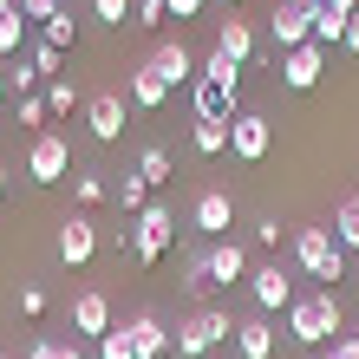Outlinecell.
Listing matches in <instances>:
<instances>
[{
  "mask_svg": "<svg viewBox=\"0 0 359 359\" xmlns=\"http://www.w3.org/2000/svg\"><path fill=\"white\" fill-rule=\"evenodd\" d=\"M20 313H27V320H39V313H46V287H20Z\"/></svg>",
  "mask_w": 359,
  "mask_h": 359,
  "instance_id": "33",
  "label": "cell"
},
{
  "mask_svg": "<svg viewBox=\"0 0 359 359\" xmlns=\"http://www.w3.org/2000/svg\"><path fill=\"white\" fill-rule=\"evenodd\" d=\"M189 144H196L203 157H222V151H229V124H209V118H196V131H189Z\"/></svg>",
  "mask_w": 359,
  "mask_h": 359,
  "instance_id": "23",
  "label": "cell"
},
{
  "mask_svg": "<svg viewBox=\"0 0 359 359\" xmlns=\"http://www.w3.org/2000/svg\"><path fill=\"white\" fill-rule=\"evenodd\" d=\"M189 222H196V236L222 242V236H229V222H236V203H229V189H203L196 209H189Z\"/></svg>",
  "mask_w": 359,
  "mask_h": 359,
  "instance_id": "14",
  "label": "cell"
},
{
  "mask_svg": "<svg viewBox=\"0 0 359 359\" xmlns=\"http://www.w3.org/2000/svg\"><path fill=\"white\" fill-rule=\"evenodd\" d=\"M0 196H7V163H0Z\"/></svg>",
  "mask_w": 359,
  "mask_h": 359,
  "instance_id": "42",
  "label": "cell"
},
{
  "mask_svg": "<svg viewBox=\"0 0 359 359\" xmlns=\"http://www.w3.org/2000/svg\"><path fill=\"white\" fill-rule=\"evenodd\" d=\"M124 98H131V111H157V104L170 98V86H163L151 66H137L131 79H124Z\"/></svg>",
  "mask_w": 359,
  "mask_h": 359,
  "instance_id": "19",
  "label": "cell"
},
{
  "mask_svg": "<svg viewBox=\"0 0 359 359\" xmlns=\"http://www.w3.org/2000/svg\"><path fill=\"white\" fill-rule=\"evenodd\" d=\"M39 39H46V46H59V53H72V39H79V27H72V13L59 7V13L46 20V27H39Z\"/></svg>",
  "mask_w": 359,
  "mask_h": 359,
  "instance_id": "24",
  "label": "cell"
},
{
  "mask_svg": "<svg viewBox=\"0 0 359 359\" xmlns=\"http://www.w3.org/2000/svg\"><path fill=\"white\" fill-rule=\"evenodd\" d=\"M20 46H27V20H20V7H7L0 13V59L20 53Z\"/></svg>",
  "mask_w": 359,
  "mask_h": 359,
  "instance_id": "25",
  "label": "cell"
},
{
  "mask_svg": "<svg viewBox=\"0 0 359 359\" xmlns=\"http://www.w3.org/2000/svg\"><path fill=\"white\" fill-rule=\"evenodd\" d=\"M333 359H359V333H340V340H333Z\"/></svg>",
  "mask_w": 359,
  "mask_h": 359,
  "instance_id": "39",
  "label": "cell"
},
{
  "mask_svg": "<svg viewBox=\"0 0 359 359\" xmlns=\"http://www.w3.org/2000/svg\"><path fill=\"white\" fill-rule=\"evenodd\" d=\"M79 104V92H72V79H46V118H66Z\"/></svg>",
  "mask_w": 359,
  "mask_h": 359,
  "instance_id": "26",
  "label": "cell"
},
{
  "mask_svg": "<svg viewBox=\"0 0 359 359\" xmlns=\"http://www.w3.org/2000/svg\"><path fill=\"white\" fill-rule=\"evenodd\" d=\"M0 359H13V353H0Z\"/></svg>",
  "mask_w": 359,
  "mask_h": 359,
  "instance_id": "45",
  "label": "cell"
},
{
  "mask_svg": "<svg viewBox=\"0 0 359 359\" xmlns=\"http://www.w3.org/2000/svg\"><path fill=\"white\" fill-rule=\"evenodd\" d=\"M320 359H333V353H320Z\"/></svg>",
  "mask_w": 359,
  "mask_h": 359,
  "instance_id": "46",
  "label": "cell"
},
{
  "mask_svg": "<svg viewBox=\"0 0 359 359\" xmlns=\"http://www.w3.org/2000/svg\"><path fill=\"white\" fill-rule=\"evenodd\" d=\"M216 53H229L236 66H248V59H255V33H248V20H236V13L222 20V27H216Z\"/></svg>",
  "mask_w": 359,
  "mask_h": 359,
  "instance_id": "20",
  "label": "cell"
},
{
  "mask_svg": "<svg viewBox=\"0 0 359 359\" xmlns=\"http://www.w3.org/2000/svg\"><path fill=\"white\" fill-rule=\"evenodd\" d=\"M27 59H33V72H39V79H59V66H66V53L46 46V39H33V53H27Z\"/></svg>",
  "mask_w": 359,
  "mask_h": 359,
  "instance_id": "27",
  "label": "cell"
},
{
  "mask_svg": "<svg viewBox=\"0 0 359 359\" xmlns=\"http://www.w3.org/2000/svg\"><path fill=\"white\" fill-rule=\"evenodd\" d=\"M98 359H137L131 333H124V327H111V333H104V340H98Z\"/></svg>",
  "mask_w": 359,
  "mask_h": 359,
  "instance_id": "29",
  "label": "cell"
},
{
  "mask_svg": "<svg viewBox=\"0 0 359 359\" xmlns=\"http://www.w3.org/2000/svg\"><path fill=\"white\" fill-rule=\"evenodd\" d=\"M0 98H7V66H0Z\"/></svg>",
  "mask_w": 359,
  "mask_h": 359,
  "instance_id": "43",
  "label": "cell"
},
{
  "mask_svg": "<svg viewBox=\"0 0 359 359\" xmlns=\"http://www.w3.org/2000/svg\"><path fill=\"white\" fill-rule=\"evenodd\" d=\"M46 359H86V353H79V340H46Z\"/></svg>",
  "mask_w": 359,
  "mask_h": 359,
  "instance_id": "38",
  "label": "cell"
},
{
  "mask_svg": "<svg viewBox=\"0 0 359 359\" xmlns=\"http://www.w3.org/2000/svg\"><path fill=\"white\" fill-rule=\"evenodd\" d=\"M236 98H242V86H229V79H196V86H189V111L196 118H209V124H229L236 118Z\"/></svg>",
  "mask_w": 359,
  "mask_h": 359,
  "instance_id": "8",
  "label": "cell"
},
{
  "mask_svg": "<svg viewBox=\"0 0 359 359\" xmlns=\"http://www.w3.org/2000/svg\"><path fill=\"white\" fill-rule=\"evenodd\" d=\"M92 255H98V222L92 216H66V222H59V262L86 268Z\"/></svg>",
  "mask_w": 359,
  "mask_h": 359,
  "instance_id": "13",
  "label": "cell"
},
{
  "mask_svg": "<svg viewBox=\"0 0 359 359\" xmlns=\"http://www.w3.org/2000/svg\"><path fill=\"white\" fill-rule=\"evenodd\" d=\"M236 353H242V359H274V327H268V313L236 320Z\"/></svg>",
  "mask_w": 359,
  "mask_h": 359,
  "instance_id": "18",
  "label": "cell"
},
{
  "mask_svg": "<svg viewBox=\"0 0 359 359\" xmlns=\"http://www.w3.org/2000/svg\"><path fill=\"white\" fill-rule=\"evenodd\" d=\"M151 72L163 79V86H196V79H203V66H196V53H189L183 39H163V46L151 53Z\"/></svg>",
  "mask_w": 359,
  "mask_h": 359,
  "instance_id": "12",
  "label": "cell"
},
{
  "mask_svg": "<svg viewBox=\"0 0 359 359\" xmlns=\"http://www.w3.org/2000/svg\"><path fill=\"white\" fill-rule=\"evenodd\" d=\"M13 7H20V13H27V20H39V27H46V20L59 13V0H13Z\"/></svg>",
  "mask_w": 359,
  "mask_h": 359,
  "instance_id": "36",
  "label": "cell"
},
{
  "mask_svg": "<svg viewBox=\"0 0 359 359\" xmlns=\"http://www.w3.org/2000/svg\"><path fill=\"white\" fill-rule=\"evenodd\" d=\"M320 72H327V46H320V39L281 53V86L287 92H313V86H320Z\"/></svg>",
  "mask_w": 359,
  "mask_h": 359,
  "instance_id": "10",
  "label": "cell"
},
{
  "mask_svg": "<svg viewBox=\"0 0 359 359\" xmlns=\"http://www.w3.org/2000/svg\"><path fill=\"white\" fill-rule=\"evenodd\" d=\"M255 242H262V248L281 242V216H262V222H255Z\"/></svg>",
  "mask_w": 359,
  "mask_h": 359,
  "instance_id": "37",
  "label": "cell"
},
{
  "mask_svg": "<svg viewBox=\"0 0 359 359\" xmlns=\"http://www.w3.org/2000/svg\"><path fill=\"white\" fill-rule=\"evenodd\" d=\"M268 144H274V131H268L262 111H236V118H229V151H236L242 163H262Z\"/></svg>",
  "mask_w": 359,
  "mask_h": 359,
  "instance_id": "11",
  "label": "cell"
},
{
  "mask_svg": "<svg viewBox=\"0 0 359 359\" xmlns=\"http://www.w3.org/2000/svg\"><path fill=\"white\" fill-rule=\"evenodd\" d=\"M124 124H131V98H124V92H98V98H86V131H92L98 144H118Z\"/></svg>",
  "mask_w": 359,
  "mask_h": 359,
  "instance_id": "6",
  "label": "cell"
},
{
  "mask_svg": "<svg viewBox=\"0 0 359 359\" xmlns=\"http://www.w3.org/2000/svg\"><path fill=\"white\" fill-rule=\"evenodd\" d=\"M222 340H236V320H229V313H216V307H209V313H196V320H183L177 327V359H203L209 346H222Z\"/></svg>",
  "mask_w": 359,
  "mask_h": 359,
  "instance_id": "4",
  "label": "cell"
},
{
  "mask_svg": "<svg viewBox=\"0 0 359 359\" xmlns=\"http://www.w3.org/2000/svg\"><path fill=\"white\" fill-rule=\"evenodd\" d=\"M137 177L151 183V189H157V183H170V177H177L170 151H163V144H144V157H137Z\"/></svg>",
  "mask_w": 359,
  "mask_h": 359,
  "instance_id": "22",
  "label": "cell"
},
{
  "mask_svg": "<svg viewBox=\"0 0 359 359\" xmlns=\"http://www.w3.org/2000/svg\"><path fill=\"white\" fill-rule=\"evenodd\" d=\"M104 333H111V301L98 287H86L72 301V340H104Z\"/></svg>",
  "mask_w": 359,
  "mask_h": 359,
  "instance_id": "15",
  "label": "cell"
},
{
  "mask_svg": "<svg viewBox=\"0 0 359 359\" xmlns=\"http://www.w3.org/2000/svg\"><path fill=\"white\" fill-rule=\"evenodd\" d=\"M20 124H46V92H27V98H20Z\"/></svg>",
  "mask_w": 359,
  "mask_h": 359,
  "instance_id": "35",
  "label": "cell"
},
{
  "mask_svg": "<svg viewBox=\"0 0 359 359\" xmlns=\"http://www.w3.org/2000/svg\"><path fill=\"white\" fill-rule=\"evenodd\" d=\"M203 72H209V79H229V86H242V72H248V66H236L229 53H209V59H203Z\"/></svg>",
  "mask_w": 359,
  "mask_h": 359,
  "instance_id": "30",
  "label": "cell"
},
{
  "mask_svg": "<svg viewBox=\"0 0 359 359\" xmlns=\"http://www.w3.org/2000/svg\"><path fill=\"white\" fill-rule=\"evenodd\" d=\"M340 46H346V53H359V13L346 20V39H340Z\"/></svg>",
  "mask_w": 359,
  "mask_h": 359,
  "instance_id": "41",
  "label": "cell"
},
{
  "mask_svg": "<svg viewBox=\"0 0 359 359\" xmlns=\"http://www.w3.org/2000/svg\"><path fill=\"white\" fill-rule=\"evenodd\" d=\"M124 333H131L137 359H163V353H170V333H163L157 313H131V320H124Z\"/></svg>",
  "mask_w": 359,
  "mask_h": 359,
  "instance_id": "17",
  "label": "cell"
},
{
  "mask_svg": "<svg viewBox=\"0 0 359 359\" xmlns=\"http://www.w3.org/2000/svg\"><path fill=\"white\" fill-rule=\"evenodd\" d=\"M313 13H320V0H274V53H294L313 39Z\"/></svg>",
  "mask_w": 359,
  "mask_h": 359,
  "instance_id": "5",
  "label": "cell"
},
{
  "mask_svg": "<svg viewBox=\"0 0 359 359\" xmlns=\"http://www.w3.org/2000/svg\"><path fill=\"white\" fill-rule=\"evenodd\" d=\"M111 196H118V209H131V216H137V209L151 203V183H144V177H124V183L111 189Z\"/></svg>",
  "mask_w": 359,
  "mask_h": 359,
  "instance_id": "28",
  "label": "cell"
},
{
  "mask_svg": "<svg viewBox=\"0 0 359 359\" xmlns=\"http://www.w3.org/2000/svg\"><path fill=\"white\" fill-rule=\"evenodd\" d=\"M66 170H72V144L59 137V131H39L33 151H27V177H33V183H59Z\"/></svg>",
  "mask_w": 359,
  "mask_h": 359,
  "instance_id": "9",
  "label": "cell"
},
{
  "mask_svg": "<svg viewBox=\"0 0 359 359\" xmlns=\"http://www.w3.org/2000/svg\"><path fill=\"white\" fill-rule=\"evenodd\" d=\"M7 7H13V0H0V13H7Z\"/></svg>",
  "mask_w": 359,
  "mask_h": 359,
  "instance_id": "44",
  "label": "cell"
},
{
  "mask_svg": "<svg viewBox=\"0 0 359 359\" xmlns=\"http://www.w3.org/2000/svg\"><path fill=\"white\" fill-rule=\"evenodd\" d=\"M170 242H177V216H170L163 203H144V209H137V222H131V255L151 268V262L170 255Z\"/></svg>",
  "mask_w": 359,
  "mask_h": 359,
  "instance_id": "3",
  "label": "cell"
},
{
  "mask_svg": "<svg viewBox=\"0 0 359 359\" xmlns=\"http://www.w3.org/2000/svg\"><path fill=\"white\" fill-rule=\"evenodd\" d=\"M229 7H236V0H229Z\"/></svg>",
  "mask_w": 359,
  "mask_h": 359,
  "instance_id": "47",
  "label": "cell"
},
{
  "mask_svg": "<svg viewBox=\"0 0 359 359\" xmlns=\"http://www.w3.org/2000/svg\"><path fill=\"white\" fill-rule=\"evenodd\" d=\"M137 0H92V13L104 20V27H124V13H131Z\"/></svg>",
  "mask_w": 359,
  "mask_h": 359,
  "instance_id": "32",
  "label": "cell"
},
{
  "mask_svg": "<svg viewBox=\"0 0 359 359\" xmlns=\"http://www.w3.org/2000/svg\"><path fill=\"white\" fill-rule=\"evenodd\" d=\"M137 27H163V20H170V7H163V0H137Z\"/></svg>",
  "mask_w": 359,
  "mask_h": 359,
  "instance_id": "34",
  "label": "cell"
},
{
  "mask_svg": "<svg viewBox=\"0 0 359 359\" xmlns=\"http://www.w3.org/2000/svg\"><path fill=\"white\" fill-rule=\"evenodd\" d=\"M294 262H301V274H313L327 287L346 281V248L333 242V229H294Z\"/></svg>",
  "mask_w": 359,
  "mask_h": 359,
  "instance_id": "2",
  "label": "cell"
},
{
  "mask_svg": "<svg viewBox=\"0 0 359 359\" xmlns=\"http://www.w3.org/2000/svg\"><path fill=\"white\" fill-rule=\"evenodd\" d=\"M248 294H255V313H274V307H294V274L281 262H262V268H248Z\"/></svg>",
  "mask_w": 359,
  "mask_h": 359,
  "instance_id": "7",
  "label": "cell"
},
{
  "mask_svg": "<svg viewBox=\"0 0 359 359\" xmlns=\"http://www.w3.org/2000/svg\"><path fill=\"white\" fill-rule=\"evenodd\" d=\"M333 242H340L346 255H359V196H346L340 209H333Z\"/></svg>",
  "mask_w": 359,
  "mask_h": 359,
  "instance_id": "21",
  "label": "cell"
},
{
  "mask_svg": "<svg viewBox=\"0 0 359 359\" xmlns=\"http://www.w3.org/2000/svg\"><path fill=\"white\" fill-rule=\"evenodd\" d=\"M340 294L320 287V294H294V307H287V340L294 346H327V340H340Z\"/></svg>",
  "mask_w": 359,
  "mask_h": 359,
  "instance_id": "1",
  "label": "cell"
},
{
  "mask_svg": "<svg viewBox=\"0 0 359 359\" xmlns=\"http://www.w3.org/2000/svg\"><path fill=\"white\" fill-rule=\"evenodd\" d=\"M209 281L229 287V281H248V248L236 236H222V242H209Z\"/></svg>",
  "mask_w": 359,
  "mask_h": 359,
  "instance_id": "16",
  "label": "cell"
},
{
  "mask_svg": "<svg viewBox=\"0 0 359 359\" xmlns=\"http://www.w3.org/2000/svg\"><path fill=\"white\" fill-rule=\"evenodd\" d=\"M72 196L79 203H104V196H111V183H104V177H72Z\"/></svg>",
  "mask_w": 359,
  "mask_h": 359,
  "instance_id": "31",
  "label": "cell"
},
{
  "mask_svg": "<svg viewBox=\"0 0 359 359\" xmlns=\"http://www.w3.org/2000/svg\"><path fill=\"white\" fill-rule=\"evenodd\" d=\"M163 7H170L177 20H196V13H203V0H163Z\"/></svg>",
  "mask_w": 359,
  "mask_h": 359,
  "instance_id": "40",
  "label": "cell"
}]
</instances>
